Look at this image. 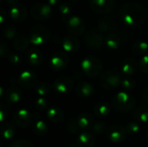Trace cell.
<instances>
[{
    "instance_id": "cell-3",
    "label": "cell",
    "mask_w": 148,
    "mask_h": 147,
    "mask_svg": "<svg viewBox=\"0 0 148 147\" xmlns=\"http://www.w3.org/2000/svg\"><path fill=\"white\" fill-rule=\"evenodd\" d=\"M82 71L88 77L94 78L99 75L102 71V63L101 60L95 56H87L81 63Z\"/></svg>"
},
{
    "instance_id": "cell-38",
    "label": "cell",
    "mask_w": 148,
    "mask_h": 147,
    "mask_svg": "<svg viewBox=\"0 0 148 147\" xmlns=\"http://www.w3.org/2000/svg\"><path fill=\"white\" fill-rule=\"evenodd\" d=\"M10 147H34V146L26 139H17L12 142Z\"/></svg>"
},
{
    "instance_id": "cell-50",
    "label": "cell",
    "mask_w": 148,
    "mask_h": 147,
    "mask_svg": "<svg viewBox=\"0 0 148 147\" xmlns=\"http://www.w3.org/2000/svg\"><path fill=\"white\" fill-rule=\"evenodd\" d=\"M1 2H2V0H0V3H1Z\"/></svg>"
},
{
    "instance_id": "cell-39",
    "label": "cell",
    "mask_w": 148,
    "mask_h": 147,
    "mask_svg": "<svg viewBox=\"0 0 148 147\" xmlns=\"http://www.w3.org/2000/svg\"><path fill=\"white\" fill-rule=\"evenodd\" d=\"M8 59H9V62L11 64H14V65H18L22 62L21 55L19 54L14 53V52H11V53H10L8 55Z\"/></svg>"
},
{
    "instance_id": "cell-37",
    "label": "cell",
    "mask_w": 148,
    "mask_h": 147,
    "mask_svg": "<svg viewBox=\"0 0 148 147\" xmlns=\"http://www.w3.org/2000/svg\"><path fill=\"white\" fill-rule=\"evenodd\" d=\"M139 68L141 72L148 74V55L141 56L139 62Z\"/></svg>"
},
{
    "instance_id": "cell-12",
    "label": "cell",
    "mask_w": 148,
    "mask_h": 147,
    "mask_svg": "<svg viewBox=\"0 0 148 147\" xmlns=\"http://www.w3.org/2000/svg\"><path fill=\"white\" fill-rule=\"evenodd\" d=\"M14 123L19 127H27L33 120V116L26 109H19L13 114Z\"/></svg>"
},
{
    "instance_id": "cell-16",
    "label": "cell",
    "mask_w": 148,
    "mask_h": 147,
    "mask_svg": "<svg viewBox=\"0 0 148 147\" xmlns=\"http://www.w3.org/2000/svg\"><path fill=\"white\" fill-rule=\"evenodd\" d=\"M62 48L66 52H75L80 49V41L74 36H66L62 39Z\"/></svg>"
},
{
    "instance_id": "cell-24",
    "label": "cell",
    "mask_w": 148,
    "mask_h": 147,
    "mask_svg": "<svg viewBox=\"0 0 148 147\" xmlns=\"http://www.w3.org/2000/svg\"><path fill=\"white\" fill-rule=\"evenodd\" d=\"M47 116L50 121L53 123H59L63 120V113L62 111L56 107H50L47 111Z\"/></svg>"
},
{
    "instance_id": "cell-44",
    "label": "cell",
    "mask_w": 148,
    "mask_h": 147,
    "mask_svg": "<svg viewBox=\"0 0 148 147\" xmlns=\"http://www.w3.org/2000/svg\"><path fill=\"white\" fill-rule=\"evenodd\" d=\"M5 112H7V108H5L4 106H3V104H2L1 108H0V118H1L0 120H1V121H3V120H4V118H5V116H4Z\"/></svg>"
},
{
    "instance_id": "cell-36",
    "label": "cell",
    "mask_w": 148,
    "mask_h": 147,
    "mask_svg": "<svg viewBox=\"0 0 148 147\" xmlns=\"http://www.w3.org/2000/svg\"><path fill=\"white\" fill-rule=\"evenodd\" d=\"M126 132L128 134H136L140 132V126L139 125V123L136 122H130L126 126Z\"/></svg>"
},
{
    "instance_id": "cell-6",
    "label": "cell",
    "mask_w": 148,
    "mask_h": 147,
    "mask_svg": "<svg viewBox=\"0 0 148 147\" xmlns=\"http://www.w3.org/2000/svg\"><path fill=\"white\" fill-rule=\"evenodd\" d=\"M52 8L49 3H39L30 9V16L37 21H44L52 16Z\"/></svg>"
},
{
    "instance_id": "cell-17",
    "label": "cell",
    "mask_w": 148,
    "mask_h": 147,
    "mask_svg": "<svg viewBox=\"0 0 148 147\" xmlns=\"http://www.w3.org/2000/svg\"><path fill=\"white\" fill-rule=\"evenodd\" d=\"M43 55L42 53L38 49H30L27 53V61L29 65L33 67L40 66L42 62Z\"/></svg>"
},
{
    "instance_id": "cell-5",
    "label": "cell",
    "mask_w": 148,
    "mask_h": 147,
    "mask_svg": "<svg viewBox=\"0 0 148 147\" xmlns=\"http://www.w3.org/2000/svg\"><path fill=\"white\" fill-rule=\"evenodd\" d=\"M121 76L119 72L115 70H108L104 72L100 79L101 85L107 90H112L116 88L121 83Z\"/></svg>"
},
{
    "instance_id": "cell-11",
    "label": "cell",
    "mask_w": 148,
    "mask_h": 147,
    "mask_svg": "<svg viewBox=\"0 0 148 147\" xmlns=\"http://www.w3.org/2000/svg\"><path fill=\"white\" fill-rule=\"evenodd\" d=\"M74 87V81L71 78L62 76L57 78L53 83V88L59 94H69Z\"/></svg>"
},
{
    "instance_id": "cell-34",
    "label": "cell",
    "mask_w": 148,
    "mask_h": 147,
    "mask_svg": "<svg viewBox=\"0 0 148 147\" xmlns=\"http://www.w3.org/2000/svg\"><path fill=\"white\" fill-rule=\"evenodd\" d=\"M121 86L125 90V92L128 93L135 88V81L131 77H126V78L122 79Z\"/></svg>"
},
{
    "instance_id": "cell-49",
    "label": "cell",
    "mask_w": 148,
    "mask_h": 147,
    "mask_svg": "<svg viewBox=\"0 0 148 147\" xmlns=\"http://www.w3.org/2000/svg\"><path fill=\"white\" fill-rule=\"evenodd\" d=\"M147 139H148V130H147Z\"/></svg>"
},
{
    "instance_id": "cell-47",
    "label": "cell",
    "mask_w": 148,
    "mask_h": 147,
    "mask_svg": "<svg viewBox=\"0 0 148 147\" xmlns=\"http://www.w3.org/2000/svg\"><path fill=\"white\" fill-rule=\"evenodd\" d=\"M143 98H144V100L148 102V87L144 90V92H143Z\"/></svg>"
},
{
    "instance_id": "cell-26",
    "label": "cell",
    "mask_w": 148,
    "mask_h": 147,
    "mask_svg": "<svg viewBox=\"0 0 148 147\" xmlns=\"http://www.w3.org/2000/svg\"><path fill=\"white\" fill-rule=\"evenodd\" d=\"M32 131L37 136H44L49 132V126L43 120H37L32 125Z\"/></svg>"
},
{
    "instance_id": "cell-29",
    "label": "cell",
    "mask_w": 148,
    "mask_h": 147,
    "mask_svg": "<svg viewBox=\"0 0 148 147\" xmlns=\"http://www.w3.org/2000/svg\"><path fill=\"white\" fill-rule=\"evenodd\" d=\"M16 133V129L14 127V126L10 123H6L4 125L2 126L1 127V134L2 137L4 139L10 140L12 139L15 136Z\"/></svg>"
},
{
    "instance_id": "cell-22",
    "label": "cell",
    "mask_w": 148,
    "mask_h": 147,
    "mask_svg": "<svg viewBox=\"0 0 148 147\" xmlns=\"http://www.w3.org/2000/svg\"><path fill=\"white\" fill-rule=\"evenodd\" d=\"M138 67H139V64L137 63V62L134 59L127 58L123 62V63L121 65V71L124 75L129 76L135 73Z\"/></svg>"
},
{
    "instance_id": "cell-48",
    "label": "cell",
    "mask_w": 148,
    "mask_h": 147,
    "mask_svg": "<svg viewBox=\"0 0 148 147\" xmlns=\"http://www.w3.org/2000/svg\"><path fill=\"white\" fill-rule=\"evenodd\" d=\"M6 2H7V3L10 6H12V5H15L16 3H17V0H6Z\"/></svg>"
},
{
    "instance_id": "cell-9",
    "label": "cell",
    "mask_w": 148,
    "mask_h": 147,
    "mask_svg": "<svg viewBox=\"0 0 148 147\" xmlns=\"http://www.w3.org/2000/svg\"><path fill=\"white\" fill-rule=\"evenodd\" d=\"M85 23L78 16H70L67 20V29L73 36H81L85 31Z\"/></svg>"
},
{
    "instance_id": "cell-15",
    "label": "cell",
    "mask_w": 148,
    "mask_h": 147,
    "mask_svg": "<svg viewBox=\"0 0 148 147\" xmlns=\"http://www.w3.org/2000/svg\"><path fill=\"white\" fill-rule=\"evenodd\" d=\"M9 14L12 20H14L16 23H22L26 19L28 13H27V10L23 5L20 3H16L15 5L10 6Z\"/></svg>"
},
{
    "instance_id": "cell-1",
    "label": "cell",
    "mask_w": 148,
    "mask_h": 147,
    "mask_svg": "<svg viewBox=\"0 0 148 147\" xmlns=\"http://www.w3.org/2000/svg\"><path fill=\"white\" fill-rule=\"evenodd\" d=\"M121 21L129 27H134L141 24L147 16V9L138 3L124 4L120 10Z\"/></svg>"
},
{
    "instance_id": "cell-33",
    "label": "cell",
    "mask_w": 148,
    "mask_h": 147,
    "mask_svg": "<svg viewBox=\"0 0 148 147\" xmlns=\"http://www.w3.org/2000/svg\"><path fill=\"white\" fill-rule=\"evenodd\" d=\"M114 29V25L113 23L110 20L108 19H103L101 20L99 24H98V30L101 33H105V32H108L110 30H112Z\"/></svg>"
},
{
    "instance_id": "cell-21",
    "label": "cell",
    "mask_w": 148,
    "mask_h": 147,
    "mask_svg": "<svg viewBox=\"0 0 148 147\" xmlns=\"http://www.w3.org/2000/svg\"><path fill=\"white\" fill-rule=\"evenodd\" d=\"M5 99L10 103H16L22 99V92L16 87H10L5 91Z\"/></svg>"
},
{
    "instance_id": "cell-4",
    "label": "cell",
    "mask_w": 148,
    "mask_h": 147,
    "mask_svg": "<svg viewBox=\"0 0 148 147\" xmlns=\"http://www.w3.org/2000/svg\"><path fill=\"white\" fill-rule=\"evenodd\" d=\"M49 30L43 25L36 24L33 26L29 32V42L33 45L40 46L46 43L49 39Z\"/></svg>"
},
{
    "instance_id": "cell-28",
    "label": "cell",
    "mask_w": 148,
    "mask_h": 147,
    "mask_svg": "<svg viewBox=\"0 0 148 147\" xmlns=\"http://www.w3.org/2000/svg\"><path fill=\"white\" fill-rule=\"evenodd\" d=\"M134 118L140 123H147L148 122V107H138L134 112Z\"/></svg>"
},
{
    "instance_id": "cell-46",
    "label": "cell",
    "mask_w": 148,
    "mask_h": 147,
    "mask_svg": "<svg viewBox=\"0 0 148 147\" xmlns=\"http://www.w3.org/2000/svg\"><path fill=\"white\" fill-rule=\"evenodd\" d=\"M60 1H61V0H47L48 3H49L50 6H54V5L58 4Z\"/></svg>"
},
{
    "instance_id": "cell-10",
    "label": "cell",
    "mask_w": 148,
    "mask_h": 147,
    "mask_svg": "<svg viewBox=\"0 0 148 147\" xmlns=\"http://www.w3.org/2000/svg\"><path fill=\"white\" fill-rule=\"evenodd\" d=\"M17 82L22 88L30 89L36 86L37 77L34 72L29 71V70H24L19 75Z\"/></svg>"
},
{
    "instance_id": "cell-13",
    "label": "cell",
    "mask_w": 148,
    "mask_h": 147,
    "mask_svg": "<svg viewBox=\"0 0 148 147\" xmlns=\"http://www.w3.org/2000/svg\"><path fill=\"white\" fill-rule=\"evenodd\" d=\"M92 10L99 14L110 12L114 6V0H90Z\"/></svg>"
},
{
    "instance_id": "cell-18",
    "label": "cell",
    "mask_w": 148,
    "mask_h": 147,
    "mask_svg": "<svg viewBox=\"0 0 148 147\" xmlns=\"http://www.w3.org/2000/svg\"><path fill=\"white\" fill-rule=\"evenodd\" d=\"M76 121L81 129H89L94 125V120L92 115L87 112L80 113L76 118Z\"/></svg>"
},
{
    "instance_id": "cell-23",
    "label": "cell",
    "mask_w": 148,
    "mask_h": 147,
    "mask_svg": "<svg viewBox=\"0 0 148 147\" xmlns=\"http://www.w3.org/2000/svg\"><path fill=\"white\" fill-rule=\"evenodd\" d=\"M121 38L114 33H109L105 36V45L108 49L111 50L118 49L121 46Z\"/></svg>"
},
{
    "instance_id": "cell-32",
    "label": "cell",
    "mask_w": 148,
    "mask_h": 147,
    "mask_svg": "<svg viewBox=\"0 0 148 147\" xmlns=\"http://www.w3.org/2000/svg\"><path fill=\"white\" fill-rule=\"evenodd\" d=\"M59 12L63 19H69L72 13V8L68 3H62L59 5Z\"/></svg>"
},
{
    "instance_id": "cell-35",
    "label": "cell",
    "mask_w": 148,
    "mask_h": 147,
    "mask_svg": "<svg viewBox=\"0 0 148 147\" xmlns=\"http://www.w3.org/2000/svg\"><path fill=\"white\" fill-rule=\"evenodd\" d=\"M35 106L38 110H44L49 107V101L45 97H38L35 101Z\"/></svg>"
},
{
    "instance_id": "cell-19",
    "label": "cell",
    "mask_w": 148,
    "mask_h": 147,
    "mask_svg": "<svg viewBox=\"0 0 148 147\" xmlns=\"http://www.w3.org/2000/svg\"><path fill=\"white\" fill-rule=\"evenodd\" d=\"M95 88L88 82H81L76 87V94L81 98H88L94 94Z\"/></svg>"
},
{
    "instance_id": "cell-7",
    "label": "cell",
    "mask_w": 148,
    "mask_h": 147,
    "mask_svg": "<svg viewBox=\"0 0 148 147\" xmlns=\"http://www.w3.org/2000/svg\"><path fill=\"white\" fill-rule=\"evenodd\" d=\"M69 58L63 51H57L49 59V67L55 71L63 70L69 64Z\"/></svg>"
},
{
    "instance_id": "cell-30",
    "label": "cell",
    "mask_w": 148,
    "mask_h": 147,
    "mask_svg": "<svg viewBox=\"0 0 148 147\" xmlns=\"http://www.w3.org/2000/svg\"><path fill=\"white\" fill-rule=\"evenodd\" d=\"M133 51L136 55H146V54L148 52V43L144 41L136 42L133 46Z\"/></svg>"
},
{
    "instance_id": "cell-40",
    "label": "cell",
    "mask_w": 148,
    "mask_h": 147,
    "mask_svg": "<svg viewBox=\"0 0 148 147\" xmlns=\"http://www.w3.org/2000/svg\"><path fill=\"white\" fill-rule=\"evenodd\" d=\"M16 30L14 27L12 26H7L5 29H4V31H3V35L5 36V38L9 39V40H11L13 39L15 36H16Z\"/></svg>"
},
{
    "instance_id": "cell-20",
    "label": "cell",
    "mask_w": 148,
    "mask_h": 147,
    "mask_svg": "<svg viewBox=\"0 0 148 147\" xmlns=\"http://www.w3.org/2000/svg\"><path fill=\"white\" fill-rule=\"evenodd\" d=\"M95 145L94 136L88 132L81 133L77 137L78 147H93Z\"/></svg>"
},
{
    "instance_id": "cell-41",
    "label": "cell",
    "mask_w": 148,
    "mask_h": 147,
    "mask_svg": "<svg viewBox=\"0 0 148 147\" xmlns=\"http://www.w3.org/2000/svg\"><path fill=\"white\" fill-rule=\"evenodd\" d=\"M68 128H69V130L72 133H75L78 132L79 129H81V128L79 127L78 124H77L76 119H73V120H71L69 122V124H68Z\"/></svg>"
},
{
    "instance_id": "cell-8",
    "label": "cell",
    "mask_w": 148,
    "mask_h": 147,
    "mask_svg": "<svg viewBox=\"0 0 148 147\" xmlns=\"http://www.w3.org/2000/svg\"><path fill=\"white\" fill-rule=\"evenodd\" d=\"M84 41L87 46L95 49H101L105 44V37L103 34L95 30H91L87 33Z\"/></svg>"
},
{
    "instance_id": "cell-45",
    "label": "cell",
    "mask_w": 148,
    "mask_h": 147,
    "mask_svg": "<svg viewBox=\"0 0 148 147\" xmlns=\"http://www.w3.org/2000/svg\"><path fill=\"white\" fill-rule=\"evenodd\" d=\"M5 20H6V13L3 10V9H1L0 10V23L3 24Z\"/></svg>"
},
{
    "instance_id": "cell-14",
    "label": "cell",
    "mask_w": 148,
    "mask_h": 147,
    "mask_svg": "<svg viewBox=\"0 0 148 147\" xmlns=\"http://www.w3.org/2000/svg\"><path fill=\"white\" fill-rule=\"evenodd\" d=\"M126 136H127L126 129L121 126L114 125L110 126L108 130V137L113 142L115 143L121 142L126 139Z\"/></svg>"
},
{
    "instance_id": "cell-27",
    "label": "cell",
    "mask_w": 148,
    "mask_h": 147,
    "mask_svg": "<svg viewBox=\"0 0 148 147\" xmlns=\"http://www.w3.org/2000/svg\"><path fill=\"white\" fill-rule=\"evenodd\" d=\"M29 39L24 36H19L14 39L13 47L18 51H24L28 49L29 44Z\"/></svg>"
},
{
    "instance_id": "cell-25",
    "label": "cell",
    "mask_w": 148,
    "mask_h": 147,
    "mask_svg": "<svg viewBox=\"0 0 148 147\" xmlns=\"http://www.w3.org/2000/svg\"><path fill=\"white\" fill-rule=\"evenodd\" d=\"M110 110H111V107L107 102H99L94 107L95 114L100 119L108 116L110 113Z\"/></svg>"
},
{
    "instance_id": "cell-31",
    "label": "cell",
    "mask_w": 148,
    "mask_h": 147,
    "mask_svg": "<svg viewBox=\"0 0 148 147\" xmlns=\"http://www.w3.org/2000/svg\"><path fill=\"white\" fill-rule=\"evenodd\" d=\"M50 90H51V87L46 81L39 82L35 87V92L39 97H45L48 94H49Z\"/></svg>"
},
{
    "instance_id": "cell-43",
    "label": "cell",
    "mask_w": 148,
    "mask_h": 147,
    "mask_svg": "<svg viewBox=\"0 0 148 147\" xmlns=\"http://www.w3.org/2000/svg\"><path fill=\"white\" fill-rule=\"evenodd\" d=\"M8 53V47L3 43L2 42L1 45H0V55H1V57L3 58Z\"/></svg>"
},
{
    "instance_id": "cell-2",
    "label": "cell",
    "mask_w": 148,
    "mask_h": 147,
    "mask_svg": "<svg viewBox=\"0 0 148 147\" xmlns=\"http://www.w3.org/2000/svg\"><path fill=\"white\" fill-rule=\"evenodd\" d=\"M135 105V100L129 93L121 91L118 93L112 100V106L122 113L130 112Z\"/></svg>"
},
{
    "instance_id": "cell-42",
    "label": "cell",
    "mask_w": 148,
    "mask_h": 147,
    "mask_svg": "<svg viewBox=\"0 0 148 147\" xmlns=\"http://www.w3.org/2000/svg\"><path fill=\"white\" fill-rule=\"evenodd\" d=\"M92 129L96 133H101L105 129V125L101 122H95V123H94Z\"/></svg>"
}]
</instances>
